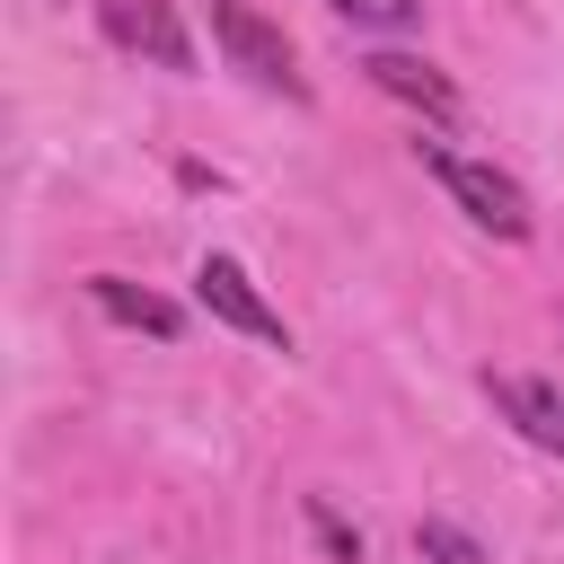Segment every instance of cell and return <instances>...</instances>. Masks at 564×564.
<instances>
[{
	"label": "cell",
	"instance_id": "6da1fadb",
	"mask_svg": "<svg viewBox=\"0 0 564 564\" xmlns=\"http://www.w3.org/2000/svg\"><path fill=\"white\" fill-rule=\"evenodd\" d=\"M414 159H423V167H432V176L449 185V203H458V212H467L476 229H494V238H511V247H520V238L538 229L529 194H520V185H511V176H502L494 159H458V150H441V141H414Z\"/></svg>",
	"mask_w": 564,
	"mask_h": 564
},
{
	"label": "cell",
	"instance_id": "7a4b0ae2",
	"mask_svg": "<svg viewBox=\"0 0 564 564\" xmlns=\"http://www.w3.org/2000/svg\"><path fill=\"white\" fill-rule=\"evenodd\" d=\"M212 44L229 53V70H247L256 88H273V97H308V79H300V62H291V35L256 9V0H212Z\"/></svg>",
	"mask_w": 564,
	"mask_h": 564
},
{
	"label": "cell",
	"instance_id": "3957f363",
	"mask_svg": "<svg viewBox=\"0 0 564 564\" xmlns=\"http://www.w3.org/2000/svg\"><path fill=\"white\" fill-rule=\"evenodd\" d=\"M194 300L220 317V326H238V335H256V344H273V352H291V326H282V308L247 282V264L238 256H203L194 264Z\"/></svg>",
	"mask_w": 564,
	"mask_h": 564
},
{
	"label": "cell",
	"instance_id": "277c9868",
	"mask_svg": "<svg viewBox=\"0 0 564 564\" xmlns=\"http://www.w3.org/2000/svg\"><path fill=\"white\" fill-rule=\"evenodd\" d=\"M97 26H106L123 53L159 62V70H194V35H185L176 0H97Z\"/></svg>",
	"mask_w": 564,
	"mask_h": 564
},
{
	"label": "cell",
	"instance_id": "5b68a950",
	"mask_svg": "<svg viewBox=\"0 0 564 564\" xmlns=\"http://www.w3.org/2000/svg\"><path fill=\"white\" fill-rule=\"evenodd\" d=\"M485 397H494V414H502L529 449L564 458V379H538V370H494V379H485Z\"/></svg>",
	"mask_w": 564,
	"mask_h": 564
},
{
	"label": "cell",
	"instance_id": "8992f818",
	"mask_svg": "<svg viewBox=\"0 0 564 564\" xmlns=\"http://www.w3.org/2000/svg\"><path fill=\"white\" fill-rule=\"evenodd\" d=\"M361 70H370V88H379V97H397V106H414V115H432V123H449V115H458V88H449L432 62H414V53H370Z\"/></svg>",
	"mask_w": 564,
	"mask_h": 564
},
{
	"label": "cell",
	"instance_id": "52a82bcc",
	"mask_svg": "<svg viewBox=\"0 0 564 564\" xmlns=\"http://www.w3.org/2000/svg\"><path fill=\"white\" fill-rule=\"evenodd\" d=\"M88 300H97V308H106L115 326H141V335H159V344H167V335L185 326V317H176V308H167L159 291H132L123 273H88Z\"/></svg>",
	"mask_w": 564,
	"mask_h": 564
},
{
	"label": "cell",
	"instance_id": "ba28073f",
	"mask_svg": "<svg viewBox=\"0 0 564 564\" xmlns=\"http://www.w3.org/2000/svg\"><path fill=\"white\" fill-rule=\"evenodd\" d=\"M414 546H423V564H494V555H485L467 529H449V520H423V529H414Z\"/></svg>",
	"mask_w": 564,
	"mask_h": 564
},
{
	"label": "cell",
	"instance_id": "9c48e42d",
	"mask_svg": "<svg viewBox=\"0 0 564 564\" xmlns=\"http://www.w3.org/2000/svg\"><path fill=\"white\" fill-rule=\"evenodd\" d=\"M326 9H335V18H352V26H388V35L423 18V0H326Z\"/></svg>",
	"mask_w": 564,
	"mask_h": 564
},
{
	"label": "cell",
	"instance_id": "30bf717a",
	"mask_svg": "<svg viewBox=\"0 0 564 564\" xmlns=\"http://www.w3.org/2000/svg\"><path fill=\"white\" fill-rule=\"evenodd\" d=\"M308 520H317V538L335 546V564H361V555H370V546H361V529H344V520H335V511H326L317 494H308Z\"/></svg>",
	"mask_w": 564,
	"mask_h": 564
}]
</instances>
